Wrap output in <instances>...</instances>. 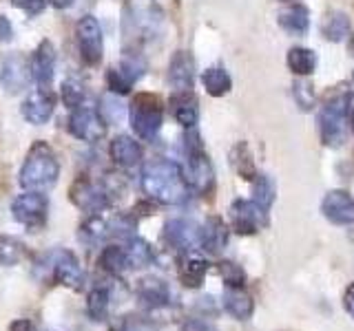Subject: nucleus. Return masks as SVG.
I'll list each match as a JSON object with an SVG mask.
<instances>
[{"mask_svg":"<svg viewBox=\"0 0 354 331\" xmlns=\"http://www.w3.org/2000/svg\"><path fill=\"white\" fill-rule=\"evenodd\" d=\"M188 183L184 179L182 166L158 159L147 163V168L142 170V192L149 199L164 205H180L188 199Z\"/></svg>","mask_w":354,"mask_h":331,"instance_id":"1","label":"nucleus"},{"mask_svg":"<svg viewBox=\"0 0 354 331\" xmlns=\"http://www.w3.org/2000/svg\"><path fill=\"white\" fill-rule=\"evenodd\" d=\"M60 177V161L51 146L44 141H36L27 152V159L18 172V183L25 190L44 192L55 185Z\"/></svg>","mask_w":354,"mask_h":331,"instance_id":"2","label":"nucleus"},{"mask_svg":"<svg viewBox=\"0 0 354 331\" xmlns=\"http://www.w3.org/2000/svg\"><path fill=\"white\" fill-rule=\"evenodd\" d=\"M352 99L350 91H339L326 99L321 108L319 124H321V139L326 146L339 148L348 135V104Z\"/></svg>","mask_w":354,"mask_h":331,"instance_id":"3","label":"nucleus"},{"mask_svg":"<svg viewBox=\"0 0 354 331\" xmlns=\"http://www.w3.org/2000/svg\"><path fill=\"white\" fill-rule=\"evenodd\" d=\"M184 152H186V163L182 166V172H184L188 188H193L195 192H202V194L208 192L215 183V172L202 148V141H199L195 132H188L186 135Z\"/></svg>","mask_w":354,"mask_h":331,"instance_id":"4","label":"nucleus"},{"mask_svg":"<svg viewBox=\"0 0 354 331\" xmlns=\"http://www.w3.org/2000/svg\"><path fill=\"white\" fill-rule=\"evenodd\" d=\"M129 115H131V126L136 130V135L151 141V139H155V135H158L162 128L164 106L158 95L140 93L133 97Z\"/></svg>","mask_w":354,"mask_h":331,"instance_id":"5","label":"nucleus"},{"mask_svg":"<svg viewBox=\"0 0 354 331\" xmlns=\"http://www.w3.org/2000/svg\"><path fill=\"white\" fill-rule=\"evenodd\" d=\"M77 53L86 66H97L104 58V38L102 27L95 16H82L75 25Z\"/></svg>","mask_w":354,"mask_h":331,"instance_id":"6","label":"nucleus"},{"mask_svg":"<svg viewBox=\"0 0 354 331\" xmlns=\"http://www.w3.org/2000/svg\"><path fill=\"white\" fill-rule=\"evenodd\" d=\"M11 214L20 225L29 230H40L47 223L49 217V199L44 192L27 190L25 194H18L11 203Z\"/></svg>","mask_w":354,"mask_h":331,"instance_id":"7","label":"nucleus"},{"mask_svg":"<svg viewBox=\"0 0 354 331\" xmlns=\"http://www.w3.org/2000/svg\"><path fill=\"white\" fill-rule=\"evenodd\" d=\"M69 132L80 141L97 143L106 137V121L100 115V110L93 106L82 104L80 108H73L69 115Z\"/></svg>","mask_w":354,"mask_h":331,"instance_id":"8","label":"nucleus"},{"mask_svg":"<svg viewBox=\"0 0 354 331\" xmlns=\"http://www.w3.org/2000/svg\"><path fill=\"white\" fill-rule=\"evenodd\" d=\"M71 201L84 210L88 214H97L100 210L109 208L111 199H109V190L97 181L91 179H80L71 185Z\"/></svg>","mask_w":354,"mask_h":331,"instance_id":"9","label":"nucleus"},{"mask_svg":"<svg viewBox=\"0 0 354 331\" xmlns=\"http://www.w3.org/2000/svg\"><path fill=\"white\" fill-rule=\"evenodd\" d=\"M147 71V64H144L138 55H131V58L122 60L120 66H113V69L106 71V84L109 91L115 95H129L133 84H136L142 73Z\"/></svg>","mask_w":354,"mask_h":331,"instance_id":"10","label":"nucleus"},{"mask_svg":"<svg viewBox=\"0 0 354 331\" xmlns=\"http://www.w3.org/2000/svg\"><path fill=\"white\" fill-rule=\"evenodd\" d=\"M53 108H55L53 93L49 91V88L38 86L36 91H31L25 97V102H22V106H20V113L29 121V124L42 126V124H47V121L51 119Z\"/></svg>","mask_w":354,"mask_h":331,"instance_id":"11","label":"nucleus"},{"mask_svg":"<svg viewBox=\"0 0 354 331\" xmlns=\"http://www.w3.org/2000/svg\"><path fill=\"white\" fill-rule=\"evenodd\" d=\"M55 64H58V55H55L53 44L49 40H42L29 60L31 80L42 88H49L55 75Z\"/></svg>","mask_w":354,"mask_h":331,"instance_id":"12","label":"nucleus"},{"mask_svg":"<svg viewBox=\"0 0 354 331\" xmlns=\"http://www.w3.org/2000/svg\"><path fill=\"white\" fill-rule=\"evenodd\" d=\"M53 279L69 290L80 292L84 287V270L73 252L60 250L53 259Z\"/></svg>","mask_w":354,"mask_h":331,"instance_id":"13","label":"nucleus"},{"mask_svg":"<svg viewBox=\"0 0 354 331\" xmlns=\"http://www.w3.org/2000/svg\"><path fill=\"white\" fill-rule=\"evenodd\" d=\"M164 241L177 250L191 252V250L199 248V241H202V228L195 225L193 221L173 219L164 225Z\"/></svg>","mask_w":354,"mask_h":331,"instance_id":"14","label":"nucleus"},{"mask_svg":"<svg viewBox=\"0 0 354 331\" xmlns=\"http://www.w3.org/2000/svg\"><path fill=\"white\" fill-rule=\"evenodd\" d=\"M321 212L335 225H352L354 223V197L346 190H330L324 197Z\"/></svg>","mask_w":354,"mask_h":331,"instance_id":"15","label":"nucleus"},{"mask_svg":"<svg viewBox=\"0 0 354 331\" xmlns=\"http://www.w3.org/2000/svg\"><path fill=\"white\" fill-rule=\"evenodd\" d=\"M232 228L239 234H254L261 225H266V210L254 201H235L230 205Z\"/></svg>","mask_w":354,"mask_h":331,"instance_id":"16","label":"nucleus"},{"mask_svg":"<svg viewBox=\"0 0 354 331\" xmlns=\"http://www.w3.org/2000/svg\"><path fill=\"white\" fill-rule=\"evenodd\" d=\"M31 80V71L29 64L25 62L22 55H9V58L3 60L0 64V86L5 88L7 93H20Z\"/></svg>","mask_w":354,"mask_h":331,"instance_id":"17","label":"nucleus"},{"mask_svg":"<svg viewBox=\"0 0 354 331\" xmlns=\"http://www.w3.org/2000/svg\"><path fill=\"white\" fill-rule=\"evenodd\" d=\"M195 82V64L191 53L177 51L169 64V84L175 93H191Z\"/></svg>","mask_w":354,"mask_h":331,"instance_id":"18","label":"nucleus"},{"mask_svg":"<svg viewBox=\"0 0 354 331\" xmlns=\"http://www.w3.org/2000/svg\"><path fill=\"white\" fill-rule=\"evenodd\" d=\"M109 157L120 168H133L142 161V146L136 137L118 135L109 143Z\"/></svg>","mask_w":354,"mask_h":331,"instance_id":"19","label":"nucleus"},{"mask_svg":"<svg viewBox=\"0 0 354 331\" xmlns=\"http://www.w3.org/2000/svg\"><path fill=\"white\" fill-rule=\"evenodd\" d=\"M138 298L142 305H147L149 309H160L171 303V290L164 281L149 276V279H142L138 285Z\"/></svg>","mask_w":354,"mask_h":331,"instance_id":"20","label":"nucleus"},{"mask_svg":"<svg viewBox=\"0 0 354 331\" xmlns=\"http://www.w3.org/2000/svg\"><path fill=\"white\" fill-rule=\"evenodd\" d=\"M277 22H279V27L283 31L292 33V36H304L310 27V11L308 7L297 5V3L288 5L277 14Z\"/></svg>","mask_w":354,"mask_h":331,"instance_id":"21","label":"nucleus"},{"mask_svg":"<svg viewBox=\"0 0 354 331\" xmlns=\"http://www.w3.org/2000/svg\"><path fill=\"white\" fill-rule=\"evenodd\" d=\"M228 243V228L219 217H210L206 219V223L202 228V241H199V248H204L210 254H217L224 250Z\"/></svg>","mask_w":354,"mask_h":331,"instance_id":"22","label":"nucleus"},{"mask_svg":"<svg viewBox=\"0 0 354 331\" xmlns=\"http://www.w3.org/2000/svg\"><path fill=\"white\" fill-rule=\"evenodd\" d=\"M224 307L230 316H235L237 320H248L254 312L252 298L241 290V287H226L224 292Z\"/></svg>","mask_w":354,"mask_h":331,"instance_id":"23","label":"nucleus"},{"mask_svg":"<svg viewBox=\"0 0 354 331\" xmlns=\"http://www.w3.org/2000/svg\"><path fill=\"white\" fill-rule=\"evenodd\" d=\"M171 110L177 124H182L184 128H193L199 119L197 102L191 97V93H175L171 99Z\"/></svg>","mask_w":354,"mask_h":331,"instance_id":"24","label":"nucleus"},{"mask_svg":"<svg viewBox=\"0 0 354 331\" xmlns=\"http://www.w3.org/2000/svg\"><path fill=\"white\" fill-rule=\"evenodd\" d=\"M97 263L102 265L104 272L113 274V276L124 274L131 268L129 257H127V250L120 248V245H109V248H104L102 254H100V261Z\"/></svg>","mask_w":354,"mask_h":331,"instance_id":"25","label":"nucleus"},{"mask_svg":"<svg viewBox=\"0 0 354 331\" xmlns=\"http://www.w3.org/2000/svg\"><path fill=\"white\" fill-rule=\"evenodd\" d=\"M202 84H204V88H206V93H208V95L221 97V95H226V93L230 91L232 80H230L228 71L219 69V66H210V69H206V71L202 73Z\"/></svg>","mask_w":354,"mask_h":331,"instance_id":"26","label":"nucleus"},{"mask_svg":"<svg viewBox=\"0 0 354 331\" xmlns=\"http://www.w3.org/2000/svg\"><path fill=\"white\" fill-rule=\"evenodd\" d=\"M288 66H290V71L295 75L308 77L310 73L315 71V66H317V55L310 49L292 47L290 51H288Z\"/></svg>","mask_w":354,"mask_h":331,"instance_id":"27","label":"nucleus"},{"mask_svg":"<svg viewBox=\"0 0 354 331\" xmlns=\"http://www.w3.org/2000/svg\"><path fill=\"white\" fill-rule=\"evenodd\" d=\"M208 272V261L199 259V257H188L184 259L182 268H180V279L186 287H199L204 283V276Z\"/></svg>","mask_w":354,"mask_h":331,"instance_id":"28","label":"nucleus"},{"mask_svg":"<svg viewBox=\"0 0 354 331\" xmlns=\"http://www.w3.org/2000/svg\"><path fill=\"white\" fill-rule=\"evenodd\" d=\"M109 305H111V292L102 285L93 287L91 294H88V301H86V312L91 316V320H95V323L104 320L109 314Z\"/></svg>","mask_w":354,"mask_h":331,"instance_id":"29","label":"nucleus"},{"mask_svg":"<svg viewBox=\"0 0 354 331\" xmlns=\"http://www.w3.org/2000/svg\"><path fill=\"white\" fill-rule=\"evenodd\" d=\"M60 99L66 108H80L86 99V91H84V84L77 80V77H66L60 86Z\"/></svg>","mask_w":354,"mask_h":331,"instance_id":"30","label":"nucleus"},{"mask_svg":"<svg viewBox=\"0 0 354 331\" xmlns=\"http://www.w3.org/2000/svg\"><path fill=\"white\" fill-rule=\"evenodd\" d=\"M124 250H127L131 268H147V265L153 263V250H151L149 243L140 237H133Z\"/></svg>","mask_w":354,"mask_h":331,"instance_id":"31","label":"nucleus"},{"mask_svg":"<svg viewBox=\"0 0 354 331\" xmlns=\"http://www.w3.org/2000/svg\"><path fill=\"white\" fill-rule=\"evenodd\" d=\"M274 194H277V185L270 177L257 174V179H254V185H252V201L259 203L263 210H268L274 201Z\"/></svg>","mask_w":354,"mask_h":331,"instance_id":"32","label":"nucleus"},{"mask_svg":"<svg viewBox=\"0 0 354 331\" xmlns=\"http://www.w3.org/2000/svg\"><path fill=\"white\" fill-rule=\"evenodd\" d=\"M348 33H350V18L346 14H341V11H335V14L328 16L326 25H324V36L330 42L346 40Z\"/></svg>","mask_w":354,"mask_h":331,"instance_id":"33","label":"nucleus"},{"mask_svg":"<svg viewBox=\"0 0 354 331\" xmlns=\"http://www.w3.org/2000/svg\"><path fill=\"white\" fill-rule=\"evenodd\" d=\"M106 234H109V225L104 223V219L100 217V214H91L80 225V239L84 243H88V245H93V243H100Z\"/></svg>","mask_w":354,"mask_h":331,"instance_id":"34","label":"nucleus"},{"mask_svg":"<svg viewBox=\"0 0 354 331\" xmlns=\"http://www.w3.org/2000/svg\"><path fill=\"white\" fill-rule=\"evenodd\" d=\"M129 113L127 106L115 97V93H109L102 97V108H100V115L106 121V124H118V121L124 119V115Z\"/></svg>","mask_w":354,"mask_h":331,"instance_id":"35","label":"nucleus"},{"mask_svg":"<svg viewBox=\"0 0 354 331\" xmlns=\"http://www.w3.org/2000/svg\"><path fill=\"white\" fill-rule=\"evenodd\" d=\"M292 95L301 110H310L315 106V86L310 80H306V77H299L292 84Z\"/></svg>","mask_w":354,"mask_h":331,"instance_id":"36","label":"nucleus"},{"mask_svg":"<svg viewBox=\"0 0 354 331\" xmlns=\"http://www.w3.org/2000/svg\"><path fill=\"white\" fill-rule=\"evenodd\" d=\"M25 257V245H20L14 239H0V263L7 268H14Z\"/></svg>","mask_w":354,"mask_h":331,"instance_id":"37","label":"nucleus"},{"mask_svg":"<svg viewBox=\"0 0 354 331\" xmlns=\"http://www.w3.org/2000/svg\"><path fill=\"white\" fill-rule=\"evenodd\" d=\"M219 274H221V279H224L226 287H243V281H246V272L232 261H221Z\"/></svg>","mask_w":354,"mask_h":331,"instance_id":"38","label":"nucleus"},{"mask_svg":"<svg viewBox=\"0 0 354 331\" xmlns=\"http://www.w3.org/2000/svg\"><path fill=\"white\" fill-rule=\"evenodd\" d=\"M11 5L16 9H22L29 16H38L47 7V0H11Z\"/></svg>","mask_w":354,"mask_h":331,"instance_id":"39","label":"nucleus"},{"mask_svg":"<svg viewBox=\"0 0 354 331\" xmlns=\"http://www.w3.org/2000/svg\"><path fill=\"white\" fill-rule=\"evenodd\" d=\"M14 40V27H11V22L7 16H0V42H11Z\"/></svg>","mask_w":354,"mask_h":331,"instance_id":"40","label":"nucleus"},{"mask_svg":"<svg viewBox=\"0 0 354 331\" xmlns=\"http://www.w3.org/2000/svg\"><path fill=\"white\" fill-rule=\"evenodd\" d=\"M180 331H217L213 325H208L206 320H188V323L182 325Z\"/></svg>","mask_w":354,"mask_h":331,"instance_id":"41","label":"nucleus"},{"mask_svg":"<svg viewBox=\"0 0 354 331\" xmlns=\"http://www.w3.org/2000/svg\"><path fill=\"white\" fill-rule=\"evenodd\" d=\"M124 331H158L151 323H144V320H136V323H131L127 320L124 323Z\"/></svg>","mask_w":354,"mask_h":331,"instance_id":"42","label":"nucleus"},{"mask_svg":"<svg viewBox=\"0 0 354 331\" xmlns=\"http://www.w3.org/2000/svg\"><path fill=\"white\" fill-rule=\"evenodd\" d=\"M343 307H346V312L354 318V283L346 290V296H343Z\"/></svg>","mask_w":354,"mask_h":331,"instance_id":"43","label":"nucleus"},{"mask_svg":"<svg viewBox=\"0 0 354 331\" xmlns=\"http://www.w3.org/2000/svg\"><path fill=\"white\" fill-rule=\"evenodd\" d=\"M9 331H36V329H33L29 320H16V323H11Z\"/></svg>","mask_w":354,"mask_h":331,"instance_id":"44","label":"nucleus"},{"mask_svg":"<svg viewBox=\"0 0 354 331\" xmlns=\"http://www.w3.org/2000/svg\"><path fill=\"white\" fill-rule=\"evenodd\" d=\"M47 3H51L55 9H66L73 5V0H47Z\"/></svg>","mask_w":354,"mask_h":331,"instance_id":"45","label":"nucleus"},{"mask_svg":"<svg viewBox=\"0 0 354 331\" xmlns=\"http://www.w3.org/2000/svg\"><path fill=\"white\" fill-rule=\"evenodd\" d=\"M348 49H350V53L354 55V36L350 38V42H348Z\"/></svg>","mask_w":354,"mask_h":331,"instance_id":"46","label":"nucleus"},{"mask_svg":"<svg viewBox=\"0 0 354 331\" xmlns=\"http://www.w3.org/2000/svg\"><path fill=\"white\" fill-rule=\"evenodd\" d=\"M350 128L354 130V108H352V113H350Z\"/></svg>","mask_w":354,"mask_h":331,"instance_id":"47","label":"nucleus"}]
</instances>
